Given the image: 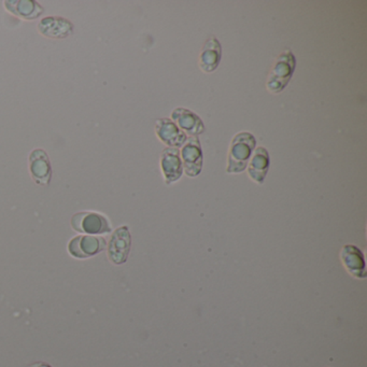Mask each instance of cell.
Masks as SVG:
<instances>
[{
    "label": "cell",
    "mask_w": 367,
    "mask_h": 367,
    "mask_svg": "<svg viewBox=\"0 0 367 367\" xmlns=\"http://www.w3.org/2000/svg\"><path fill=\"white\" fill-rule=\"evenodd\" d=\"M257 147V139L251 133H238L232 139L227 155V174H239L244 172L249 160Z\"/></svg>",
    "instance_id": "obj_1"
},
{
    "label": "cell",
    "mask_w": 367,
    "mask_h": 367,
    "mask_svg": "<svg viewBox=\"0 0 367 367\" xmlns=\"http://www.w3.org/2000/svg\"><path fill=\"white\" fill-rule=\"evenodd\" d=\"M296 66V60L292 51L286 48L274 64L267 81V88L271 94H279L284 90Z\"/></svg>",
    "instance_id": "obj_2"
},
{
    "label": "cell",
    "mask_w": 367,
    "mask_h": 367,
    "mask_svg": "<svg viewBox=\"0 0 367 367\" xmlns=\"http://www.w3.org/2000/svg\"><path fill=\"white\" fill-rule=\"evenodd\" d=\"M71 224L73 231L86 235H103L113 232L108 219L98 212H78L71 218Z\"/></svg>",
    "instance_id": "obj_3"
},
{
    "label": "cell",
    "mask_w": 367,
    "mask_h": 367,
    "mask_svg": "<svg viewBox=\"0 0 367 367\" xmlns=\"http://www.w3.org/2000/svg\"><path fill=\"white\" fill-rule=\"evenodd\" d=\"M180 151L181 161L185 175L195 178L200 174L204 164L202 145L197 137H189Z\"/></svg>",
    "instance_id": "obj_4"
},
{
    "label": "cell",
    "mask_w": 367,
    "mask_h": 367,
    "mask_svg": "<svg viewBox=\"0 0 367 367\" xmlns=\"http://www.w3.org/2000/svg\"><path fill=\"white\" fill-rule=\"evenodd\" d=\"M107 242L100 236L79 235L68 242V252L76 259H88L105 250Z\"/></svg>",
    "instance_id": "obj_5"
},
{
    "label": "cell",
    "mask_w": 367,
    "mask_h": 367,
    "mask_svg": "<svg viewBox=\"0 0 367 367\" xmlns=\"http://www.w3.org/2000/svg\"><path fill=\"white\" fill-rule=\"evenodd\" d=\"M29 167L31 179L37 185L42 187L50 185L53 176V170L46 150L38 148L31 152L29 157Z\"/></svg>",
    "instance_id": "obj_6"
},
{
    "label": "cell",
    "mask_w": 367,
    "mask_h": 367,
    "mask_svg": "<svg viewBox=\"0 0 367 367\" xmlns=\"http://www.w3.org/2000/svg\"><path fill=\"white\" fill-rule=\"evenodd\" d=\"M132 246V237L128 227H121L113 232L108 244V257L113 264H124L128 261Z\"/></svg>",
    "instance_id": "obj_7"
},
{
    "label": "cell",
    "mask_w": 367,
    "mask_h": 367,
    "mask_svg": "<svg viewBox=\"0 0 367 367\" xmlns=\"http://www.w3.org/2000/svg\"><path fill=\"white\" fill-rule=\"evenodd\" d=\"M37 29L40 35L43 37L62 40L73 35L75 27L67 19L61 18V16H46L40 20Z\"/></svg>",
    "instance_id": "obj_8"
},
{
    "label": "cell",
    "mask_w": 367,
    "mask_h": 367,
    "mask_svg": "<svg viewBox=\"0 0 367 367\" xmlns=\"http://www.w3.org/2000/svg\"><path fill=\"white\" fill-rule=\"evenodd\" d=\"M170 120L185 133L191 137H197L202 134L206 130L204 122L200 119V115H196L193 111L187 108L174 109L170 115Z\"/></svg>",
    "instance_id": "obj_9"
},
{
    "label": "cell",
    "mask_w": 367,
    "mask_h": 367,
    "mask_svg": "<svg viewBox=\"0 0 367 367\" xmlns=\"http://www.w3.org/2000/svg\"><path fill=\"white\" fill-rule=\"evenodd\" d=\"M155 134L167 148L179 149L185 145L187 139V135L170 118H160L156 120Z\"/></svg>",
    "instance_id": "obj_10"
},
{
    "label": "cell",
    "mask_w": 367,
    "mask_h": 367,
    "mask_svg": "<svg viewBox=\"0 0 367 367\" xmlns=\"http://www.w3.org/2000/svg\"><path fill=\"white\" fill-rule=\"evenodd\" d=\"M161 168L167 185L176 182L183 174L180 151L177 148H165L161 154Z\"/></svg>",
    "instance_id": "obj_11"
},
{
    "label": "cell",
    "mask_w": 367,
    "mask_h": 367,
    "mask_svg": "<svg viewBox=\"0 0 367 367\" xmlns=\"http://www.w3.org/2000/svg\"><path fill=\"white\" fill-rule=\"evenodd\" d=\"M341 259L346 271L358 279L366 278L364 254L358 247L346 244L341 251Z\"/></svg>",
    "instance_id": "obj_12"
},
{
    "label": "cell",
    "mask_w": 367,
    "mask_h": 367,
    "mask_svg": "<svg viewBox=\"0 0 367 367\" xmlns=\"http://www.w3.org/2000/svg\"><path fill=\"white\" fill-rule=\"evenodd\" d=\"M269 165H271V160L267 148L257 147L253 151L246 170H248L251 180L254 181L257 185H262L267 178Z\"/></svg>",
    "instance_id": "obj_13"
},
{
    "label": "cell",
    "mask_w": 367,
    "mask_h": 367,
    "mask_svg": "<svg viewBox=\"0 0 367 367\" xmlns=\"http://www.w3.org/2000/svg\"><path fill=\"white\" fill-rule=\"evenodd\" d=\"M4 7L12 16L26 21L37 20L44 14V8L35 0H6Z\"/></svg>",
    "instance_id": "obj_14"
},
{
    "label": "cell",
    "mask_w": 367,
    "mask_h": 367,
    "mask_svg": "<svg viewBox=\"0 0 367 367\" xmlns=\"http://www.w3.org/2000/svg\"><path fill=\"white\" fill-rule=\"evenodd\" d=\"M222 58V46L214 36H210L205 42L200 54V68L204 73H212L218 68Z\"/></svg>",
    "instance_id": "obj_15"
},
{
    "label": "cell",
    "mask_w": 367,
    "mask_h": 367,
    "mask_svg": "<svg viewBox=\"0 0 367 367\" xmlns=\"http://www.w3.org/2000/svg\"><path fill=\"white\" fill-rule=\"evenodd\" d=\"M29 367H52L51 365H48V363L44 362H37L31 364V366Z\"/></svg>",
    "instance_id": "obj_16"
}]
</instances>
